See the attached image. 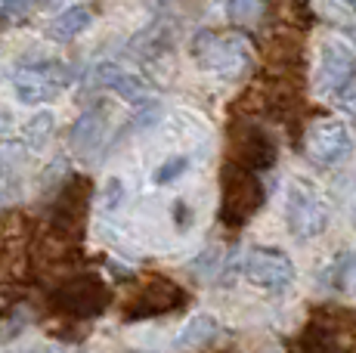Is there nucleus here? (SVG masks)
<instances>
[{
  "instance_id": "obj_1",
  "label": "nucleus",
  "mask_w": 356,
  "mask_h": 353,
  "mask_svg": "<svg viewBox=\"0 0 356 353\" xmlns=\"http://www.w3.org/2000/svg\"><path fill=\"white\" fill-rule=\"evenodd\" d=\"M189 53L198 69L214 72L220 78H242L254 65L248 38L236 31H198L189 44Z\"/></svg>"
},
{
  "instance_id": "obj_2",
  "label": "nucleus",
  "mask_w": 356,
  "mask_h": 353,
  "mask_svg": "<svg viewBox=\"0 0 356 353\" xmlns=\"http://www.w3.org/2000/svg\"><path fill=\"white\" fill-rule=\"evenodd\" d=\"M74 69L63 59H34L13 72V97L22 106H44L74 84Z\"/></svg>"
},
{
  "instance_id": "obj_3",
  "label": "nucleus",
  "mask_w": 356,
  "mask_h": 353,
  "mask_svg": "<svg viewBox=\"0 0 356 353\" xmlns=\"http://www.w3.org/2000/svg\"><path fill=\"white\" fill-rule=\"evenodd\" d=\"M266 192H264V183L254 171L248 167H238L229 165L223 167L220 174V220L227 227H245L251 220L260 205H264Z\"/></svg>"
},
{
  "instance_id": "obj_4",
  "label": "nucleus",
  "mask_w": 356,
  "mask_h": 353,
  "mask_svg": "<svg viewBox=\"0 0 356 353\" xmlns=\"http://www.w3.org/2000/svg\"><path fill=\"white\" fill-rule=\"evenodd\" d=\"M332 223V208L316 192L310 180H294L285 199V227L298 242H310L323 236Z\"/></svg>"
},
{
  "instance_id": "obj_5",
  "label": "nucleus",
  "mask_w": 356,
  "mask_h": 353,
  "mask_svg": "<svg viewBox=\"0 0 356 353\" xmlns=\"http://www.w3.org/2000/svg\"><path fill=\"white\" fill-rule=\"evenodd\" d=\"M298 353H356V316L316 313L300 331Z\"/></svg>"
},
{
  "instance_id": "obj_6",
  "label": "nucleus",
  "mask_w": 356,
  "mask_h": 353,
  "mask_svg": "<svg viewBox=\"0 0 356 353\" xmlns=\"http://www.w3.org/2000/svg\"><path fill=\"white\" fill-rule=\"evenodd\" d=\"M307 158L316 167H334L338 161H344L353 152V137L350 127L341 118H319L310 124L304 137Z\"/></svg>"
},
{
  "instance_id": "obj_7",
  "label": "nucleus",
  "mask_w": 356,
  "mask_h": 353,
  "mask_svg": "<svg viewBox=\"0 0 356 353\" xmlns=\"http://www.w3.org/2000/svg\"><path fill=\"white\" fill-rule=\"evenodd\" d=\"M242 276L248 279L254 288L279 295L294 282V263L285 251L279 248H251L242 261Z\"/></svg>"
},
{
  "instance_id": "obj_8",
  "label": "nucleus",
  "mask_w": 356,
  "mask_h": 353,
  "mask_svg": "<svg viewBox=\"0 0 356 353\" xmlns=\"http://www.w3.org/2000/svg\"><path fill=\"white\" fill-rule=\"evenodd\" d=\"M356 78V53L341 40H325L316 65V90L323 97H338L350 90Z\"/></svg>"
},
{
  "instance_id": "obj_9",
  "label": "nucleus",
  "mask_w": 356,
  "mask_h": 353,
  "mask_svg": "<svg viewBox=\"0 0 356 353\" xmlns=\"http://www.w3.org/2000/svg\"><path fill=\"white\" fill-rule=\"evenodd\" d=\"M112 295L97 276H74L56 291V307L74 319H97L108 307Z\"/></svg>"
},
{
  "instance_id": "obj_10",
  "label": "nucleus",
  "mask_w": 356,
  "mask_h": 353,
  "mask_svg": "<svg viewBox=\"0 0 356 353\" xmlns=\"http://www.w3.org/2000/svg\"><path fill=\"white\" fill-rule=\"evenodd\" d=\"M183 304H186V291L180 285L168 279H155L130 301L127 319H155V316L170 313V310H180Z\"/></svg>"
},
{
  "instance_id": "obj_11",
  "label": "nucleus",
  "mask_w": 356,
  "mask_h": 353,
  "mask_svg": "<svg viewBox=\"0 0 356 353\" xmlns=\"http://www.w3.org/2000/svg\"><path fill=\"white\" fill-rule=\"evenodd\" d=\"M232 152H236V161L232 165L238 167H248V171H270L273 165H276V142H273V137L264 131V127L257 124H248L242 127V133L236 137V146H232Z\"/></svg>"
},
{
  "instance_id": "obj_12",
  "label": "nucleus",
  "mask_w": 356,
  "mask_h": 353,
  "mask_svg": "<svg viewBox=\"0 0 356 353\" xmlns=\"http://www.w3.org/2000/svg\"><path fill=\"white\" fill-rule=\"evenodd\" d=\"M93 81H97L99 87H106V90L118 93L121 99H127V103H134V106H146L149 97H152V84H149L143 74L130 72L118 63L97 65V69H93Z\"/></svg>"
},
{
  "instance_id": "obj_13",
  "label": "nucleus",
  "mask_w": 356,
  "mask_h": 353,
  "mask_svg": "<svg viewBox=\"0 0 356 353\" xmlns=\"http://www.w3.org/2000/svg\"><path fill=\"white\" fill-rule=\"evenodd\" d=\"M106 133H108V108L106 103H97L72 124L68 142H72V149L81 158H93L102 149V142H106Z\"/></svg>"
},
{
  "instance_id": "obj_14",
  "label": "nucleus",
  "mask_w": 356,
  "mask_h": 353,
  "mask_svg": "<svg viewBox=\"0 0 356 353\" xmlns=\"http://www.w3.org/2000/svg\"><path fill=\"white\" fill-rule=\"evenodd\" d=\"M90 25H93V10L90 6L72 3V6H65V10H59V16L50 22L47 35L56 40V44H68V40H74L78 35H84Z\"/></svg>"
},
{
  "instance_id": "obj_15",
  "label": "nucleus",
  "mask_w": 356,
  "mask_h": 353,
  "mask_svg": "<svg viewBox=\"0 0 356 353\" xmlns=\"http://www.w3.org/2000/svg\"><path fill=\"white\" fill-rule=\"evenodd\" d=\"M217 331H220V325H217L214 316L211 313H195V316H189V322L180 329L177 344H180L183 350H198V347H204V344L214 341Z\"/></svg>"
},
{
  "instance_id": "obj_16",
  "label": "nucleus",
  "mask_w": 356,
  "mask_h": 353,
  "mask_svg": "<svg viewBox=\"0 0 356 353\" xmlns=\"http://www.w3.org/2000/svg\"><path fill=\"white\" fill-rule=\"evenodd\" d=\"M53 133H56V115L50 112V108H40L34 118L25 121L22 127V142L29 149H44L47 142L53 140Z\"/></svg>"
},
{
  "instance_id": "obj_17",
  "label": "nucleus",
  "mask_w": 356,
  "mask_h": 353,
  "mask_svg": "<svg viewBox=\"0 0 356 353\" xmlns=\"http://www.w3.org/2000/svg\"><path fill=\"white\" fill-rule=\"evenodd\" d=\"M266 0H227V16L236 25H254L264 19Z\"/></svg>"
},
{
  "instance_id": "obj_18",
  "label": "nucleus",
  "mask_w": 356,
  "mask_h": 353,
  "mask_svg": "<svg viewBox=\"0 0 356 353\" xmlns=\"http://www.w3.org/2000/svg\"><path fill=\"white\" fill-rule=\"evenodd\" d=\"M334 285L341 291H347V295H356V248L347 251L341 257V263L334 267Z\"/></svg>"
},
{
  "instance_id": "obj_19",
  "label": "nucleus",
  "mask_w": 356,
  "mask_h": 353,
  "mask_svg": "<svg viewBox=\"0 0 356 353\" xmlns=\"http://www.w3.org/2000/svg\"><path fill=\"white\" fill-rule=\"evenodd\" d=\"M186 171H189V158H186V155H174V158L161 161L159 171L152 174V180L159 183V186H168V183H174L177 176H183Z\"/></svg>"
},
{
  "instance_id": "obj_20",
  "label": "nucleus",
  "mask_w": 356,
  "mask_h": 353,
  "mask_svg": "<svg viewBox=\"0 0 356 353\" xmlns=\"http://www.w3.org/2000/svg\"><path fill=\"white\" fill-rule=\"evenodd\" d=\"M31 6L34 0H0V22H22Z\"/></svg>"
},
{
  "instance_id": "obj_21",
  "label": "nucleus",
  "mask_w": 356,
  "mask_h": 353,
  "mask_svg": "<svg viewBox=\"0 0 356 353\" xmlns=\"http://www.w3.org/2000/svg\"><path fill=\"white\" fill-rule=\"evenodd\" d=\"M106 192H108V195H106V205H108V208H115L121 199H124V183H121L118 176H115V180H108Z\"/></svg>"
},
{
  "instance_id": "obj_22",
  "label": "nucleus",
  "mask_w": 356,
  "mask_h": 353,
  "mask_svg": "<svg viewBox=\"0 0 356 353\" xmlns=\"http://www.w3.org/2000/svg\"><path fill=\"white\" fill-rule=\"evenodd\" d=\"M174 220H177V227H180V229L193 223V220H189V205H186L183 199H177V202H174Z\"/></svg>"
},
{
  "instance_id": "obj_23",
  "label": "nucleus",
  "mask_w": 356,
  "mask_h": 353,
  "mask_svg": "<svg viewBox=\"0 0 356 353\" xmlns=\"http://www.w3.org/2000/svg\"><path fill=\"white\" fill-rule=\"evenodd\" d=\"M344 35H347V40H350V44H356V25H350V28H344Z\"/></svg>"
},
{
  "instance_id": "obj_24",
  "label": "nucleus",
  "mask_w": 356,
  "mask_h": 353,
  "mask_svg": "<svg viewBox=\"0 0 356 353\" xmlns=\"http://www.w3.org/2000/svg\"><path fill=\"white\" fill-rule=\"evenodd\" d=\"M347 6H350V10L356 13V0H347Z\"/></svg>"
},
{
  "instance_id": "obj_25",
  "label": "nucleus",
  "mask_w": 356,
  "mask_h": 353,
  "mask_svg": "<svg viewBox=\"0 0 356 353\" xmlns=\"http://www.w3.org/2000/svg\"><path fill=\"white\" fill-rule=\"evenodd\" d=\"M29 353H34V350H29Z\"/></svg>"
}]
</instances>
